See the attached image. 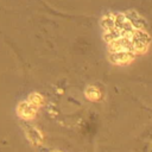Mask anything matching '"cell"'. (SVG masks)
Returning <instances> with one entry per match:
<instances>
[{"instance_id":"obj_2","label":"cell","mask_w":152,"mask_h":152,"mask_svg":"<svg viewBox=\"0 0 152 152\" xmlns=\"http://www.w3.org/2000/svg\"><path fill=\"white\" fill-rule=\"evenodd\" d=\"M134 57V53L131 51H119V52H110L109 59L114 64H125L129 61H132Z\"/></svg>"},{"instance_id":"obj_4","label":"cell","mask_w":152,"mask_h":152,"mask_svg":"<svg viewBox=\"0 0 152 152\" xmlns=\"http://www.w3.org/2000/svg\"><path fill=\"white\" fill-rule=\"evenodd\" d=\"M101 26L104 31H109V30L115 28V14H113V13L104 14L101 19Z\"/></svg>"},{"instance_id":"obj_5","label":"cell","mask_w":152,"mask_h":152,"mask_svg":"<svg viewBox=\"0 0 152 152\" xmlns=\"http://www.w3.org/2000/svg\"><path fill=\"white\" fill-rule=\"evenodd\" d=\"M26 101H28L32 106H34V107L39 108V107L43 104L44 99H43V96H42L40 94H38V93H31V94L27 96Z\"/></svg>"},{"instance_id":"obj_6","label":"cell","mask_w":152,"mask_h":152,"mask_svg":"<svg viewBox=\"0 0 152 152\" xmlns=\"http://www.w3.org/2000/svg\"><path fill=\"white\" fill-rule=\"evenodd\" d=\"M84 94H86L87 99H89V100H91V101H96V100H99V99L101 97V93H100V90H99L97 88L93 87V86L87 87Z\"/></svg>"},{"instance_id":"obj_1","label":"cell","mask_w":152,"mask_h":152,"mask_svg":"<svg viewBox=\"0 0 152 152\" xmlns=\"http://www.w3.org/2000/svg\"><path fill=\"white\" fill-rule=\"evenodd\" d=\"M37 107L32 106L28 101H23L20 103H18L17 106V114L25 119V120H30V119H33L36 116V113H37Z\"/></svg>"},{"instance_id":"obj_8","label":"cell","mask_w":152,"mask_h":152,"mask_svg":"<svg viewBox=\"0 0 152 152\" xmlns=\"http://www.w3.org/2000/svg\"><path fill=\"white\" fill-rule=\"evenodd\" d=\"M53 152H57V151H53Z\"/></svg>"},{"instance_id":"obj_7","label":"cell","mask_w":152,"mask_h":152,"mask_svg":"<svg viewBox=\"0 0 152 152\" xmlns=\"http://www.w3.org/2000/svg\"><path fill=\"white\" fill-rule=\"evenodd\" d=\"M27 137H28V139H30L31 141H33L34 144H40V141H42V134H40V132H39L37 128L32 127V126H30Z\"/></svg>"},{"instance_id":"obj_3","label":"cell","mask_w":152,"mask_h":152,"mask_svg":"<svg viewBox=\"0 0 152 152\" xmlns=\"http://www.w3.org/2000/svg\"><path fill=\"white\" fill-rule=\"evenodd\" d=\"M125 15L127 17L128 21L133 25V27H134L135 30H144V27L146 26L145 20H144L135 11H129V12L125 13Z\"/></svg>"}]
</instances>
